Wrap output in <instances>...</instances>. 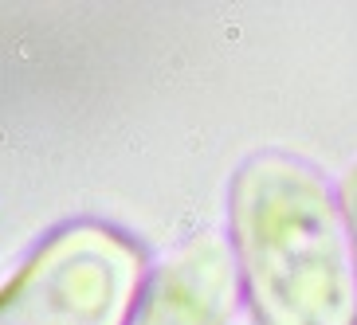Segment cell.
<instances>
[{
  "label": "cell",
  "mask_w": 357,
  "mask_h": 325,
  "mask_svg": "<svg viewBox=\"0 0 357 325\" xmlns=\"http://www.w3.org/2000/svg\"><path fill=\"white\" fill-rule=\"evenodd\" d=\"M231 251L259 325H357L349 223L318 168L255 153L231 177Z\"/></svg>",
  "instance_id": "1"
},
{
  "label": "cell",
  "mask_w": 357,
  "mask_h": 325,
  "mask_svg": "<svg viewBox=\"0 0 357 325\" xmlns=\"http://www.w3.org/2000/svg\"><path fill=\"white\" fill-rule=\"evenodd\" d=\"M142 283L130 235L95 220L63 223L0 290V325H126Z\"/></svg>",
  "instance_id": "2"
},
{
  "label": "cell",
  "mask_w": 357,
  "mask_h": 325,
  "mask_svg": "<svg viewBox=\"0 0 357 325\" xmlns=\"http://www.w3.org/2000/svg\"><path fill=\"white\" fill-rule=\"evenodd\" d=\"M236 255L220 235H197L146 283L134 325H228L236 310Z\"/></svg>",
  "instance_id": "3"
},
{
  "label": "cell",
  "mask_w": 357,
  "mask_h": 325,
  "mask_svg": "<svg viewBox=\"0 0 357 325\" xmlns=\"http://www.w3.org/2000/svg\"><path fill=\"white\" fill-rule=\"evenodd\" d=\"M342 212H346L349 239H354V255H357V165L349 168L346 180H342Z\"/></svg>",
  "instance_id": "4"
}]
</instances>
